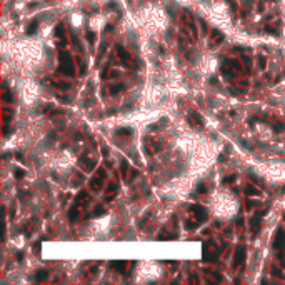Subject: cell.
I'll return each instance as SVG.
<instances>
[{
  "mask_svg": "<svg viewBox=\"0 0 285 285\" xmlns=\"http://www.w3.org/2000/svg\"><path fill=\"white\" fill-rule=\"evenodd\" d=\"M59 57H60V59H59L60 60L59 72H60V74L69 75V77H74L75 75V67H74V59L70 57V54H69V52H65V50H60Z\"/></svg>",
  "mask_w": 285,
  "mask_h": 285,
  "instance_id": "cell-1",
  "label": "cell"
},
{
  "mask_svg": "<svg viewBox=\"0 0 285 285\" xmlns=\"http://www.w3.org/2000/svg\"><path fill=\"white\" fill-rule=\"evenodd\" d=\"M117 55H118V59H120V62L125 65V67H128V69H133L135 67V62H133V59H132V55L128 54L127 50L123 49L122 45H117Z\"/></svg>",
  "mask_w": 285,
  "mask_h": 285,
  "instance_id": "cell-2",
  "label": "cell"
},
{
  "mask_svg": "<svg viewBox=\"0 0 285 285\" xmlns=\"http://www.w3.org/2000/svg\"><path fill=\"white\" fill-rule=\"evenodd\" d=\"M245 255H247V249H245V245H239L235 250V255H234V263H232V267L234 268H239L240 265L245 262Z\"/></svg>",
  "mask_w": 285,
  "mask_h": 285,
  "instance_id": "cell-3",
  "label": "cell"
},
{
  "mask_svg": "<svg viewBox=\"0 0 285 285\" xmlns=\"http://www.w3.org/2000/svg\"><path fill=\"white\" fill-rule=\"evenodd\" d=\"M273 249L277 250V252H283L285 250V232L283 229H277L275 232V239H273Z\"/></svg>",
  "mask_w": 285,
  "mask_h": 285,
  "instance_id": "cell-4",
  "label": "cell"
},
{
  "mask_svg": "<svg viewBox=\"0 0 285 285\" xmlns=\"http://www.w3.org/2000/svg\"><path fill=\"white\" fill-rule=\"evenodd\" d=\"M182 22L188 27V30L192 32L194 38H197V28H195V23H194V18H192V13L188 10H182Z\"/></svg>",
  "mask_w": 285,
  "mask_h": 285,
  "instance_id": "cell-5",
  "label": "cell"
},
{
  "mask_svg": "<svg viewBox=\"0 0 285 285\" xmlns=\"http://www.w3.org/2000/svg\"><path fill=\"white\" fill-rule=\"evenodd\" d=\"M192 212V214H194V219L199 222H205L207 220V210L204 209V207H200V205H190V209H188Z\"/></svg>",
  "mask_w": 285,
  "mask_h": 285,
  "instance_id": "cell-6",
  "label": "cell"
},
{
  "mask_svg": "<svg viewBox=\"0 0 285 285\" xmlns=\"http://www.w3.org/2000/svg\"><path fill=\"white\" fill-rule=\"evenodd\" d=\"M263 214H265V210L260 212V214H257L252 219V222H250V232H252V235H257L260 232V227H262V215Z\"/></svg>",
  "mask_w": 285,
  "mask_h": 285,
  "instance_id": "cell-7",
  "label": "cell"
},
{
  "mask_svg": "<svg viewBox=\"0 0 285 285\" xmlns=\"http://www.w3.org/2000/svg\"><path fill=\"white\" fill-rule=\"evenodd\" d=\"M84 205H80V204H75L74 207L70 209V212H69V217H70V220L72 222H77L82 217V214H84V209H82Z\"/></svg>",
  "mask_w": 285,
  "mask_h": 285,
  "instance_id": "cell-8",
  "label": "cell"
},
{
  "mask_svg": "<svg viewBox=\"0 0 285 285\" xmlns=\"http://www.w3.org/2000/svg\"><path fill=\"white\" fill-rule=\"evenodd\" d=\"M222 42H224V33H222L220 30H214V32H212V35H210V47H212V49L219 47Z\"/></svg>",
  "mask_w": 285,
  "mask_h": 285,
  "instance_id": "cell-9",
  "label": "cell"
},
{
  "mask_svg": "<svg viewBox=\"0 0 285 285\" xmlns=\"http://www.w3.org/2000/svg\"><path fill=\"white\" fill-rule=\"evenodd\" d=\"M188 122H190V125L194 128H204V118H202L199 114L192 112L190 115H188Z\"/></svg>",
  "mask_w": 285,
  "mask_h": 285,
  "instance_id": "cell-10",
  "label": "cell"
},
{
  "mask_svg": "<svg viewBox=\"0 0 285 285\" xmlns=\"http://www.w3.org/2000/svg\"><path fill=\"white\" fill-rule=\"evenodd\" d=\"M79 163L82 167H84V170H92V168H94V165H95V160L94 158H90L89 155H82L80 157V160H79Z\"/></svg>",
  "mask_w": 285,
  "mask_h": 285,
  "instance_id": "cell-11",
  "label": "cell"
},
{
  "mask_svg": "<svg viewBox=\"0 0 285 285\" xmlns=\"http://www.w3.org/2000/svg\"><path fill=\"white\" fill-rule=\"evenodd\" d=\"M102 180H104V177H100L99 173H97V177H94V178L90 180V188H92L94 192H99L100 188H102V185H104Z\"/></svg>",
  "mask_w": 285,
  "mask_h": 285,
  "instance_id": "cell-12",
  "label": "cell"
},
{
  "mask_svg": "<svg viewBox=\"0 0 285 285\" xmlns=\"http://www.w3.org/2000/svg\"><path fill=\"white\" fill-rule=\"evenodd\" d=\"M115 197H117V183H110L109 192L105 194V202H112Z\"/></svg>",
  "mask_w": 285,
  "mask_h": 285,
  "instance_id": "cell-13",
  "label": "cell"
},
{
  "mask_svg": "<svg viewBox=\"0 0 285 285\" xmlns=\"http://www.w3.org/2000/svg\"><path fill=\"white\" fill-rule=\"evenodd\" d=\"M110 267L117 272H123L125 267H127V262L125 260H114V262H110Z\"/></svg>",
  "mask_w": 285,
  "mask_h": 285,
  "instance_id": "cell-14",
  "label": "cell"
},
{
  "mask_svg": "<svg viewBox=\"0 0 285 285\" xmlns=\"http://www.w3.org/2000/svg\"><path fill=\"white\" fill-rule=\"evenodd\" d=\"M132 133H133V130L130 128V127H127V128H118L117 132H115V135L120 137V138H128Z\"/></svg>",
  "mask_w": 285,
  "mask_h": 285,
  "instance_id": "cell-15",
  "label": "cell"
},
{
  "mask_svg": "<svg viewBox=\"0 0 285 285\" xmlns=\"http://www.w3.org/2000/svg\"><path fill=\"white\" fill-rule=\"evenodd\" d=\"M35 280H37V282H47V280H49V272H47L45 268L37 270V273H35Z\"/></svg>",
  "mask_w": 285,
  "mask_h": 285,
  "instance_id": "cell-16",
  "label": "cell"
},
{
  "mask_svg": "<svg viewBox=\"0 0 285 285\" xmlns=\"http://www.w3.org/2000/svg\"><path fill=\"white\" fill-rule=\"evenodd\" d=\"M87 202H90V195L87 194V192H80L79 195H77V200L75 204H80V205H85Z\"/></svg>",
  "mask_w": 285,
  "mask_h": 285,
  "instance_id": "cell-17",
  "label": "cell"
},
{
  "mask_svg": "<svg viewBox=\"0 0 285 285\" xmlns=\"http://www.w3.org/2000/svg\"><path fill=\"white\" fill-rule=\"evenodd\" d=\"M245 194H247V195H250V197H252V195H255V197H260V195H262V192H260L257 187H254V185H247V188H245Z\"/></svg>",
  "mask_w": 285,
  "mask_h": 285,
  "instance_id": "cell-18",
  "label": "cell"
},
{
  "mask_svg": "<svg viewBox=\"0 0 285 285\" xmlns=\"http://www.w3.org/2000/svg\"><path fill=\"white\" fill-rule=\"evenodd\" d=\"M55 35L62 40V43L67 42V38H65V35H64V25H62V23H60V25H57V28H55Z\"/></svg>",
  "mask_w": 285,
  "mask_h": 285,
  "instance_id": "cell-19",
  "label": "cell"
},
{
  "mask_svg": "<svg viewBox=\"0 0 285 285\" xmlns=\"http://www.w3.org/2000/svg\"><path fill=\"white\" fill-rule=\"evenodd\" d=\"M37 27H38V22L33 20L30 25L27 27V33H28V35H33V33H35V30H37Z\"/></svg>",
  "mask_w": 285,
  "mask_h": 285,
  "instance_id": "cell-20",
  "label": "cell"
},
{
  "mask_svg": "<svg viewBox=\"0 0 285 285\" xmlns=\"http://www.w3.org/2000/svg\"><path fill=\"white\" fill-rule=\"evenodd\" d=\"M273 130H275L277 133H278V132H283V130H285V123H283V122H277V123L273 125Z\"/></svg>",
  "mask_w": 285,
  "mask_h": 285,
  "instance_id": "cell-21",
  "label": "cell"
},
{
  "mask_svg": "<svg viewBox=\"0 0 285 285\" xmlns=\"http://www.w3.org/2000/svg\"><path fill=\"white\" fill-rule=\"evenodd\" d=\"M120 90H123V85L122 84H117V85L110 87V92H112V94H117V92H120Z\"/></svg>",
  "mask_w": 285,
  "mask_h": 285,
  "instance_id": "cell-22",
  "label": "cell"
},
{
  "mask_svg": "<svg viewBox=\"0 0 285 285\" xmlns=\"http://www.w3.org/2000/svg\"><path fill=\"white\" fill-rule=\"evenodd\" d=\"M87 40H89L90 43H94L95 40H97V35H95L94 32H87Z\"/></svg>",
  "mask_w": 285,
  "mask_h": 285,
  "instance_id": "cell-23",
  "label": "cell"
},
{
  "mask_svg": "<svg viewBox=\"0 0 285 285\" xmlns=\"http://www.w3.org/2000/svg\"><path fill=\"white\" fill-rule=\"evenodd\" d=\"M234 182H235V175H229V177L224 178V185H230V183H234Z\"/></svg>",
  "mask_w": 285,
  "mask_h": 285,
  "instance_id": "cell-24",
  "label": "cell"
},
{
  "mask_svg": "<svg viewBox=\"0 0 285 285\" xmlns=\"http://www.w3.org/2000/svg\"><path fill=\"white\" fill-rule=\"evenodd\" d=\"M197 190H199V194H207V185L205 183H200V185L197 187Z\"/></svg>",
  "mask_w": 285,
  "mask_h": 285,
  "instance_id": "cell-25",
  "label": "cell"
},
{
  "mask_svg": "<svg viewBox=\"0 0 285 285\" xmlns=\"http://www.w3.org/2000/svg\"><path fill=\"white\" fill-rule=\"evenodd\" d=\"M104 212H105V210H104V207H102V205H99V207H97V209H95V210H94V215H102V214H104Z\"/></svg>",
  "mask_w": 285,
  "mask_h": 285,
  "instance_id": "cell-26",
  "label": "cell"
},
{
  "mask_svg": "<svg viewBox=\"0 0 285 285\" xmlns=\"http://www.w3.org/2000/svg\"><path fill=\"white\" fill-rule=\"evenodd\" d=\"M122 175L127 177V160H122Z\"/></svg>",
  "mask_w": 285,
  "mask_h": 285,
  "instance_id": "cell-27",
  "label": "cell"
},
{
  "mask_svg": "<svg viewBox=\"0 0 285 285\" xmlns=\"http://www.w3.org/2000/svg\"><path fill=\"white\" fill-rule=\"evenodd\" d=\"M3 99H5V102H12V100H13L12 95H10V92H7V90L3 92Z\"/></svg>",
  "mask_w": 285,
  "mask_h": 285,
  "instance_id": "cell-28",
  "label": "cell"
},
{
  "mask_svg": "<svg viewBox=\"0 0 285 285\" xmlns=\"http://www.w3.org/2000/svg\"><path fill=\"white\" fill-rule=\"evenodd\" d=\"M272 272H273L275 277H282V272H280V270H278L277 267H272Z\"/></svg>",
  "mask_w": 285,
  "mask_h": 285,
  "instance_id": "cell-29",
  "label": "cell"
},
{
  "mask_svg": "<svg viewBox=\"0 0 285 285\" xmlns=\"http://www.w3.org/2000/svg\"><path fill=\"white\" fill-rule=\"evenodd\" d=\"M258 65H260V69H262V70L265 69V59H263V57H258Z\"/></svg>",
  "mask_w": 285,
  "mask_h": 285,
  "instance_id": "cell-30",
  "label": "cell"
},
{
  "mask_svg": "<svg viewBox=\"0 0 285 285\" xmlns=\"http://www.w3.org/2000/svg\"><path fill=\"white\" fill-rule=\"evenodd\" d=\"M52 109H54V105H45L43 110H42V114H49V110H52Z\"/></svg>",
  "mask_w": 285,
  "mask_h": 285,
  "instance_id": "cell-31",
  "label": "cell"
},
{
  "mask_svg": "<svg viewBox=\"0 0 285 285\" xmlns=\"http://www.w3.org/2000/svg\"><path fill=\"white\" fill-rule=\"evenodd\" d=\"M8 118H10V110H3V120L7 122Z\"/></svg>",
  "mask_w": 285,
  "mask_h": 285,
  "instance_id": "cell-32",
  "label": "cell"
},
{
  "mask_svg": "<svg viewBox=\"0 0 285 285\" xmlns=\"http://www.w3.org/2000/svg\"><path fill=\"white\" fill-rule=\"evenodd\" d=\"M227 160H229V155H225V153H222L219 157V162H227Z\"/></svg>",
  "mask_w": 285,
  "mask_h": 285,
  "instance_id": "cell-33",
  "label": "cell"
},
{
  "mask_svg": "<svg viewBox=\"0 0 285 285\" xmlns=\"http://www.w3.org/2000/svg\"><path fill=\"white\" fill-rule=\"evenodd\" d=\"M23 175H25V172H23V170H17V172H15V177H17V178H22Z\"/></svg>",
  "mask_w": 285,
  "mask_h": 285,
  "instance_id": "cell-34",
  "label": "cell"
},
{
  "mask_svg": "<svg viewBox=\"0 0 285 285\" xmlns=\"http://www.w3.org/2000/svg\"><path fill=\"white\" fill-rule=\"evenodd\" d=\"M200 25H202V30H204V33H207V23L202 20V18H200Z\"/></svg>",
  "mask_w": 285,
  "mask_h": 285,
  "instance_id": "cell-35",
  "label": "cell"
},
{
  "mask_svg": "<svg viewBox=\"0 0 285 285\" xmlns=\"http://www.w3.org/2000/svg\"><path fill=\"white\" fill-rule=\"evenodd\" d=\"M97 173H99L100 177H105V170H104V168H99V172H97Z\"/></svg>",
  "mask_w": 285,
  "mask_h": 285,
  "instance_id": "cell-36",
  "label": "cell"
},
{
  "mask_svg": "<svg viewBox=\"0 0 285 285\" xmlns=\"http://www.w3.org/2000/svg\"><path fill=\"white\" fill-rule=\"evenodd\" d=\"M102 153H104V155H109V148H105V147H102Z\"/></svg>",
  "mask_w": 285,
  "mask_h": 285,
  "instance_id": "cell-37",
  "label": "cell"
},
{
  "mask_svg": "<svg viewBox=\"0 0 285 285\" xmlns=\"http://www.w3.org/2000/svg\"><path fill=\"white\" fill-rule=\"evenodd\" d=\"M250 209H252V202L247 200V210H250Z\"/></svg>",
  "mask_w": 285,
  "mask_h": 285,
  "instance_id": "cell-38",
  "label": "cell"
},
{
  "mask_svg": "<svg viewBox=\"0 0 285 285\" xmlns=\"http://www.w3.org/2000/svg\"><path fill=\"white\" fill-rule=\"evenodd\" d=\"M22 258H23V254H17V260H18V262H20Z\"/></svg>",
  "mask_w": 285,
  "mask_h": 285,
  "instance_id": "cell-39",
  "label": "cell"
},
{
  "mask_svg": "<svg viewBox=\"0 0 285 285\" xmlns=\"http://www.w3.org/2000/svg\"><path fill=\"white\" fill-rule=\"evenodd\" d=\"M138 175V170H132V177H137Z\"/></svg>",
  "mask_w": 285,
  "mask_h": 285,
  "instance_id": "cell-40",
  "label": "cell"
},
{
  "mask_svg": "<svg viewBox=\"0 0 285 285\" xmlns=\"http://www.w3.org/2000/svg\"><path fill=\"white\" fill-rule=\"evenodd\" d=\"M229 2H232V0H229Z\"/></svg>",
  "mask_w": 285,
  "mask_h": 285,
  "instance_id": "cell-41",
  "label": "cell"
}]
</instances>
